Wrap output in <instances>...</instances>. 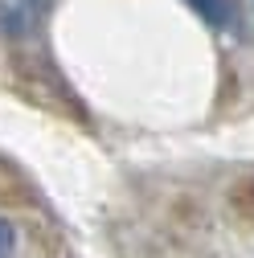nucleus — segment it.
<instances>
[{"instance_id": "obj_1", "label": "nucleus", "mask_w": 254, "mask_h": 258, "mask_svg": "<svg viewBox=\"0 0 254 258\" xmlns=\"http://www.w3.org/2000/svg\"><path fill=\"white\" fill-rule=\"evenodd\" d=\"M184 5L213 29H234L238 25V0H184Z\"/></svg>"}, {"instance_id": "obj_2", "label": "nucleus", "mask_w": 254, "mask_h": 258, "mask_svg": "<svg viewBox=\"0 0 254 258\" xmlns=\"http://www.w3.org/2000/svg\"><path fill=\"white\" fill-rule=\"evenodd\" d=\"M230 205H234V213L254 217V184H238V188L230 192Z\"/></svg>"}, {"instance_id": "obj_3", "label": "nucleus", "mask_w": 254, "mask_h": 258, "mask_svg": "<svg viewBox=\"0 0 254 258\" xmlns=\"http://www.w3.org/2000/svg\"><path fill=\"white\" fill-rule=\"evenodd\" d=\"M17 254V230L9 217H0V258H13Z\"/></svg>"}]
</instances>
